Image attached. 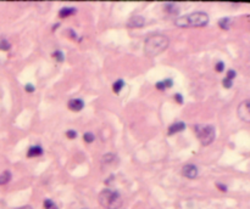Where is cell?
<instances>
[{
  "label": "cell",
  "mask_w": 250,
  "mask_h": 209,
  "mask_svg": "<svg viewBox=\"0 0 250 209\" xmlns=\"http://www.w3.org/2000/svg\"><path fill=\"white\" fill-rule=\"evenodd\" d=\"M123 85H125V83H123V80L122 79H118V80H116L114 83V85H112V90H114V92H120L121 91V89H123Z\"/></svg>",
  "instance_id": "15"
},
{
  "label": "cell",
  "mask_w": 250,
  "mask_h": 209,
  "mask_svg": "<svg viewBox=\"0 0 250 209\" xmlns=\"http://www.w3.org/2000/svg\"><path fill=\"white\" fill-rule=\"evenodd\" d=\"M236 77V72L233 71V69H231V71H228V74H227V77L226 78H228V79H231V80H233V78Z\"/></svg>",
  "instance_id": "25"
},
{
  "label": "cell",
  "mask_w": 250,
  "mask_h": 209,
  "mask_svg": "<svg viewBox=\"0 0 250 209\" xmlns=\"http://www.w3.org/2000/svg\"><path fill=\"white\" fill-rule=\"evenodd\" d=\"M17 209H32L31 206H24V207H21V208H17Z\"/></svg>",
  "instance_id": "29"
},
{
  "label": "cell",
  "mask_w": 250,
  "mask_h": 209,
  "mask_svg": "<svg viewBox=\"0 0 250 209\" xmlns=\"http://www.w3.org/2000/svg\"><path fill=\"white\" fill-rule=\"evenodd\" d=\"M185 129V124L183 122H178V123H174L172 124L170 128H169V135H172V134H176V132H183Z\"/></svg>",
  "instance_id": "9"
},
{
  "label": "cell",
  "mask_w": 250,
  "mask_h": 209,
  "mask_svg": "<svg viewBox=\"0 0 250 209\" xmlns=\"http://www.w3.org/2000/svg\"><path fill=\"white\" fill-rule=\"evenodd\" d=\"M11 180V173L10 172H4L0 174V185H6Z\"/></svg>",
  "instance_id": "13"
},
{
  "label": "cell",
  "mask_w": 250,
  "mask_h": 209,
  "mask_svg": "<svg viewBox=\"0 0 250 209\" xmlns=\"http://www.w3.org/2000/svg\"><path fill=\"white\" fill-rule=\"evenodd\" d=\"M169 38L164 34H153L145 39L144 52L149 57H155L164 52L169 46Z\"/></svg>",
  "instance_id": "1"
},
{
  "label": "cell",
  "mask_w": 250,
  "mask_h": 209,
  "mask_svg": "<svg viewBox=\"0 0 250 209\" xmlns=\"http://www.w3.org/2000/svg\"><path fill=\"white\" fill-rule=\"evenodd\" d=\"M238 117L245 123L250 122V103L248 100L243 101L238 106Z\"/></svg>",
  "instance_id": "5"
},
{
  "label": "cell",
  "mask_w": 250,
  "mask_h": 209,
  "mask_svg": "<svg viewBox=\"0 0 250 209\" xmlns=\"http://www.w3.org/2000/svg\"><path fill=\"white\" fill-rule=\"evenodd\" d=\"M215 69H216L218 73H220V72H223V69H225V63L221 62V61H218L216 63V66H215Z\"/></svg>",
  "instance_id": "21"
},
{
  "label": "cell",
  "mask_w": 250,
  "mask_h": 209,
  "mask_svg": "<svg viewBox=\"0 0 250 209\" xmlns=\"http://www.w3.org/2000/svg\"><path fill=\"white\" fill-rule=\"evenodd\" d=\"M66 135H67L68 139H76V136H77V132H75V130H68L66 132Z\"/></svg>",
  "instance_id": "24"
},
{
  "label": "cell",
  "mask_w": 250,
  "mask_h": 209,
  "mask_svg": "<svg viewBox=\"0 0 250 209\" xmlns=\"http://www.w3.org/2000/svg\"><path fill=\"white\" fill-rule=\"evenodd\" d=\"M195 132L198 135L199 141L203 143L204 146H207L210 143L214 142L215 140V129L211 125H196L195 127Z\"/></svg>",
  "instance_id": "4"
},
{
  "label": "cell",
  "mask_w": 250,
  "mask_h": 209,
  "mask_svg": "<svg viewBox=\"0 0 250 209\" xmlns=\"http://www.w3.org/2000/svg\"><path fill=\"white\" fill-rule=\"evenodd\" d=\"M44 209H59V208H57L56 204H55L53 201L45 199V201H44Z\"/></svg>",
  "instance_id": "17"
},
{
  "label": "cell",
  "mask_w": 250,
  "mask_h": 209,
  "mask_svg": "<svg viewBox=\"0 0 250 209\" xmlns=\"http://www.w3.org/2000/svg\"><path fill=\"white\" fill-rule=\"evenodd\" d=\"M115 158H116V156H115V154H111V153L105 154V156H104V158H102V162H104V163H110V162H114Z\"/></svg>",
  "instance_id": "19"
},
{
  "label": "cell",
  "mask_w": 250,
  "mask_h": 209,
  "mask_svg": "<svg viewBox=\"0 0 250 209\" xmlns=\"http://www.w3.org/2000/svg\"><path fill=\"white\" fill-rule=\"evenodd\" d=\"M94 139H95V136H94L91 132H87V134H84V135H83V140H84L86 142H88V143L93 142V141H94Z\"/></svg>",
  "instance_id": "18"
},
{
  "label": "cell",
  "mask_w": 250,
  "mask_h": 209,
  "mask_svg": "<svg viewBox=\"0 0 250 209\" xmlns=\"http://www.w3.org/2000/svg\"><path fill=\"white\" fill-rule=\"evenodd\" d=\"M165 9H166V11L169 12V13H176V12H178V6L176 4H167V5H165Z\"/></svg>",
  "instance_id": "16"
},
{
  "label": "cell",
  "mask_w": 250,
  "mask_h": 209,
  "mask_svg": "<svg viewBox=\"0 0 250 209\" xmlns=\"http://www.w3.org/2000/svg\"><path fill=\"white\" fill-rule=\"evenodd\" d=\"M217 187H218V190H220V191H223V192H226V191H227V187L225 186V185H222V184H217Z\"/></svg>",
  "instance_id": "28"
},
{
  "label": "cell",
  "mask_w": 250,
  "mask_h": 209,
  "mask_svg": "<svg viewBox=\"0 0 250 209\" xmlns=\"http://www.w3.org/2000/svg\"><path fill=\"white\" fill-rule=\"evenodd\" d=\"M43 153V150H42V147L40 146H32L29 150H28V157L29 158H32V157H38V156H40V154Z\"/></svg>",
  "instance_id": "10"
},
{
  "label": "cell",
  "mask_w": 250,
  "mask_h": 209,
  "mask_svg": "<svg viewBox=\"0 0 250 209\" xmlns=\"http://www.w3.org/2000/svg\"><path fill=\"white\" fill-rule=\"evenodd\" d=\"M144 24H145V20L142 16H133L128 21V27L131 28H139V27H143Z\"/></svg>",
  "instance_id": "7"
},
{
  "label": "cell",
  "mask_w": 250,
  "mask_h": 209,
  "mask_svg": "<svg viewBox=\"0 0 250 209\" xmlns=\"http://www.w3.org/2000/svg\"><path fill=\"white\" fill-rule=\"evenodd\" d=\"M53 56L56 58L59 62H61V61L64 60V55H62V52H61V51H59V50H57V51H55V52L53 54Z\"/></svg>",
  "instance_id": "22"
},
{
  "label": "cell",
  "mask_w": 250,
  "mask_h": 209,
  "mask_svg": "<svg viewBox=\"0 0 250 209\" xmlns=\"http://www.w3.org/2000/svg\"><path fill=\"white\" fill-rule=\"evenodd\" d=\"M84 107V102L81 99H72L68 102V108L73 112H80Z\"/></svg>",
  "instance_id": "8"
},
{
  "label": "cell",
  "mask_w": 250,
  "mask_h": 209,
  "mask_svg": "<svg viewBox=\"0 0 250 209\" xmlns=\"http://www.w3.org/2000/svg\"><path fill=\"white\" fill-rule=\"evenodd\" d=\"M209 22V16L206 12L198 11L193 13L184 15L182 17H178L174 24L180 28H189V27H204Z\"/></svg>",
  "instance_id": "2"
},
{
  "label": "cell",
  "mask_w": 250,
  "mask_h": 209,
  "mask_svg": "<svg viewBox=\"0 0 250 209\" xmlns=\"http://www.w3.org/2000/svg\"><path fill=\"white\" fill-rule=\"evenodd\" d=\"M10 49V44L8 43V40H0V50H9Z\"/></svg>",
  "instance_id": "20"
},
{
  "label": "cell",
  "mask_w": 250,
  "mask_h": 209,
  "mask_svg": "<svg viewBox=\"0 0 250 209\" xmlns=\"http://www.w3.org/2000/svg\"><path fill=\"white\" fill-rule=\"evenodd\" d=\"M174 99H176V101H177L178 103H183V96L181 94H176V95H174Z\"/></svg>",
  "instance_id": "26"
},
{
  "label": "cell",
  "mask_w": 250,
  "mask_h": 209,
  "mask_svg": "<svg viewBox=\"0 0 250 209\" xmlns=\"http://www.w3.org/2000/svg\"><path fill=\"white\" fill-rule=\"evenodd\" d=\"M24 89H26V91H28V92H33L34 91L33 85H31V84H27V85L24 87Z\"/></svg>",
  "instance_id": "27"
},
{
  "label": "cell",
  "mask_w": 250,
  "mask_h": 209,
  "mask_svg": "<svg viewBox=\"0 0 250 209\" xmlns=\"http://www.w3.org/2000/svg\"><path fill=\"white\" fill-rule=\"evenodd\" d=\"M222 84H223V87H225V88L229 89L231 87H232V84H233V83H232V80H231V79H228V78H225V79L222 80Z\"/></svg>",
  "instance_id": "23"
},
{
  "label": "cell",
  "mask_w": 250,
  "mask_h": 209,
  "mask_svg": "<svg viewBox=\"0 0 250 209\" xmlns=\"http://www.w3.org/2000/svg\"><path fill=\"white\" fill-rule=\"evenodd\" d=\"M99 203L105 209H118L122 206V198L116 191L104 190L99 195Z\"/></svg>",
  "instance_id": "3"
},
{
  "label": "cell",
  "mask_w": 250,
  "mask_h": 209,
  "mask_svg": "<svg viewBox=\"0 0 250 209\" xmlns=\"http://www.w3.org/2000/svg\"><path fill=\"white\" fill-rule=\"evenodd\" d=\"M183 176L188 177V179H195L198 176V168L193 164H187L183 167L182 169Z\"/></svg>",
  "instance_id": "6"
},
{
  "label": "cell",
  "mask_w": 250,
  "mask_h": 209,
  "mask_svg": "<svg viewBox=\"0 0 250 209\" xmlns=\"http://www.w3.org/2000/svg\"><path fill=\"white\" fill-rule=\"evenodd\" d=\"M73 13H76V9H73V7H64V9L60 10L59 16L61 18H64V17H68V16H71Z\"/></svg>",
  "instance_id": "12"
},
{
  "label": "cell",
  "mask_w": 250,
  "mask_h": 209,
  "mask_svg": "<svg viewBox=\"0 0 250 209\" xmlns=\"http://www.w3.org/2000/svg\"><path fill=\"white\" fill-rule=\"evenodd\" d=\"M218 26H220V27H221L222 29L227 31L228 28H229V26H231V18H228V17H225V18L220 20V21H218Z\"/></svg>",
  "instance_id": "14"
},
{
  "label": "cell",
  "mask_w": 250,
  "mask_h": 209,
  "mask_svg": "<svg viewBox=\"0 0 250 209\" xmlns=\"http://www.w3.org/2000/svg\"><path fill=\"white\" fill-rule=\"evenodd\" d=\"M172 85H173L172 79H165L164 82H159V83H156V88L159 89V90H166L167 88H171Z\"/></svg>",
  "instance_id": "11"
}]
</instances>
